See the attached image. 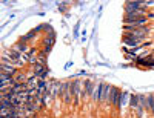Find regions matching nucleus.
<instances>
[{"instance_id":"obj_1","label":"nucleus","mask_w":154,"mask_h":118,"mask_svg":"<svg viewBox=\"0 0 154 118\" xmlns=\"http://www.w3.org/2000/svg\"><path fill=\"white\" fill-rule=\"evenodd\" d=\"M83 97V86H82V81L80 80H75L72 83V98H74V104L79 106L80 104V100Z\"/></svg>"},{"instance_id":"obj_2","label":"nucleus","mask_w":154,"mask_h":118,"mask_svg":"<svg viewBox=\"0 0 154 118\" xmlns=\"http://www.w3.org/2000/svg\"><path fill=\"white\" fill-rule=\"evenodd\" d=\"M62 98L65 104L71 103L72 98V84L71 83H62Z\"/></svg>"},{"instance_id":"obj_3","label":"nucleus","mask_w":154,"mask_h":118,"mask_svg":"<svg viewBox=\"0 0 154 118\" xmlns=\"http://www.w3.org/2000/svg\"><path fill=\"white\" fill-rule=\"evenodd\" d=\"M111 89H112V86H109V84H102V89H100V100H99V103L102 104V106L108 104L109 95H111Z\"/></svg>"},{"instance_id":"obj_4","label":"nucleus","mask_w":154,"mask_h":118,"mask_svg":"<svg viewBox=\"0 0 154 118\" xmlns=\"http://www.w3.org/2000/svg\"><path fill=\"white\" fill-rule=\"evenodd\" d=\"M148 28H145V26H142V28H133V29H128L126 34H130L131 37L137 38V40H142V38H145L148 35Z\"/></svg>"},{"instance_id":"obj_5","label":"nucleus","mask_w":154,"mask_h":118,"mask_svg":"<svg viewBox=\"0 0 154 118\" xmlns=\"http://www.w3.org/2000/svg\"><path fill=\"white\" fill-rule=\"evenodd\" d=\"M94 84L91 80H86L85 84H83V98H89V97H93V92H94Z\"/></svg>"},{"instance_id":"obj_6","label":"nucleus","mask_w":154,"mask_h":118,"mask_svg":"<svg viewBox=\"0 0 154 118\" xmlns=\"http://www.w3.org/2000/svg\"><path fill=\"white\" fill-rule=\"evenodd\" d=\"M120 94H122V92H120V89H117V87H112V89H111V95H109V101H108V108H109V106L116 108V103H117V98H119Z\"/></svg>"},{"instance_id":"obj_7","label":"nucleus","mask_w":154,"mask_h":118,"mask_svg":"<svg viewBox=\"0 0 154 118\" xmlns=\"http://www.w3.org/2000/svg\"><path fill=\"white\" fill-rule=\"evenodd\" d=\"M139 42H140V40H137V38L131 37L130 34H125V37H123V43H125L126 46H131V48H137V46H139Z\"/></svg>"},{"instance_id":"obj_8","label":"nucleus","mask_w":154,"mask_h":118,"mask_svg":"<svg viewBox=\"0 0 154 118\" xmlns=\"http://www.w3.org/2000/svg\"><path fill=\"white\" fill-rule=\"evenodd\" d=\"M16 72H17V69L12 66V64H8L6 61H3V64H2V74H6V75L12 77Z\"/></svg>"},{"instance_id":"obj_9","label":"nucleus","mask_w":154,"mask_h":118,"mask_svg":"<svg viewBox=\"0 0 154 118\" xmlns=\"http://www.w3.org/2000/svg\"><path fill=\"white\" fill-rule=\"evenodd\" d=\"M100 89H102V83H97L96 84V87H94V92H93V101L96 103H99V100H100Z\"/></svg>"},{"instance_id":"obj_10","label":"nucleus","mask_w":154,"mask_h":118,"mask_svg":"<svg viewBox=\"0 0 154 118\" xmlns=\"http://www.w3.org/2000/svg\"><path fill=\"white\" fill-rule=\"evenodd\" d=\"M146 101H148V109L151 112V117H154V94L152 95H148L146 97Z\"/></svg>"},{"instance_id":"obj_11","label":"nucleus","mask_w":154,"mask_h":118,"mask_svg":"<svg viewBox=\"0 0 154 118\" xmlns=\"http://www.w3.org/2000/svg\"><path fill=\"white\" fill-rule=\"evenodd\" d=\"M14 51H16V52H19V54H22V55H25V52L28 51V46L25 45V43H19V45H16Z\"/></svg>"},{"instance_id":"obj_12","label":"nucleus","mask_w":154,"mask_h":118,"mask_svg":"<svg viewBox=\"0 0 154 118\" xmlns=\"http://www.w3.org/2000/svg\"><path fill=\"white\" fill-rule=\"evenodd\" d=\"M139 63L145 64V66H154V57H148V58H139Z\"/></svg>"}]
</instances>
